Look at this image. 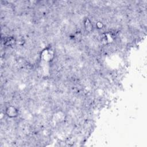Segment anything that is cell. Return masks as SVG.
<instances>
[{
  "label": "cell",
  "instance_id": "cell-3",
  "mask_svg": "<svg viewBox=\"0 0 147 147\" xmlns=\"http://www.w3.org/2000/svg\"><path fill=\"white\" fill-rule=\"evenodd\" d=\"M83 28L84 31L87 33L92 32L94 29V26L91 20L87 17H86L83 19Z\"/></svg>",
  "mask_w": 147,
  "mask_h": 147
},
{
  "label": "cell",
  "instance_id": "cell-4",
  "mask_svg": "<svg viewBox=\"0 0 147 147\" xmlns=\"http://www.w3.org/2000/svg\"><path fill=\"white\" fill-rule=\"evenodd\" d=\"M105 24L103 22H102L100 20H98L95 23V28L97 30H100L105 27Z\"/></svg>",
  "mask_w": 147,
  "mask_h": 147
},
{
  "label": "cell",
  "instance_id": "cell-2",
  "mask_svg": "<svg viewBox=\"0 0 147 147\" xmlns=\"http://www.w3.org/2000/svg\"><path fill=\"white\" fill-rule=\"evenodd\" d=\"M5 113V115L8 118L14 119L18 117L20 111L17 106L13 105H9L6 107Z\"/></svg>",
  "mask_w": 147,
  "mask_h": 147
},
{
  "label": "cell",
  "instance_id": "cell-1",
  "mask_svg": "<svg viewBox=\"0 0 147 147\" xmlns=\"http://www.w3.org/2000/svg\"><path fill=\"white\" fill-rule=\"evenodd\" d=\"M39 57L41 61L49 64L55 59V51L51 46L45 47L40 51Z\"/></svg>",
  "mask_w": 147,
  "mask_h": 147
}]
</instances>
